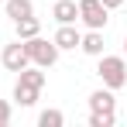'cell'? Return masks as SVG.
Masks as SVG:
<instances>
[{
  "label": "cell",
  "instance_id": "1",
  "mask_svg": "<svg viewBox=\"0 0 127 127\" xmlns=\"http://www.w3.org/2000/svg\"><path fill=\"white\" fill-rule=\"evenodd\" d=\"M96 76L103 79L106 89H124L127 86V59L124 55H100Z\"/></svg>",
  "mask_w": 127,
  "mask_h": 127
},
{
  "label": "cell",
  "instance_id": "2",
  "mask_svg": "<svg viewBox=\"0 0 127 127\" xmlns=\"http://www.w3.org/2000/svg\"><path fill=\"white\" fill-rule=\"evenodd\" d=\"M24 48H28L31 65H38V69H52V65L59 62V45H55V41H45L41 34L28 38V41H24Z\"/></svg>",
  "mask_w": 127,
  "mask_h": 127
},
{
  "label": "cell",
  "instance_id": "3",
  "mask_svg": "<svg viewBox=\"0 0 127 127\" xmlns=\"http://www.w3.org/2000/svg\"><path fill=\"white\" fill-rule=\"evenodd\" d=\"M79 21L89 31H103L110 21V10L103 7V0H79Z\"/></svg>",
  "mask_w": 127,
  "mask_h": 127
},
{
  "label": "cell",
  "instance_id": "4",
  "mask_svg": "<svg viewBox=\"0 0 127 127\" xmlns=\"http://www.w3.org/2000/svg\"><path fill=\"white\" fill-rule=\"evenodd\" d=\"M0 62H3V69H7V72H21V69H28V65H31V59H28V48H24L21 38H17V41H10V45H3Z\"/></svg>",
  "mask_w": 127,
  "mask_h": 127
},
{
  "label": "cell",
  "instance_id": "5",
  "mask_svg": "<svg viewBox=\"0 0 127 127\" xmlns=\"http://www.w3.org/2000/svg\"><path fill=\"white\" fill-rule=\"evenodd\" d=\"M89 110L93 113H113L117 110V100H113V89H96V93H89Z\"/></svg>",
  "mask_w": 127,
  "mask_h": 127
},
{
  "label": "cell",
  "instance_id": "6",
  "mask_svg": "<svg viewBox=\"0 0 127 127\" xmlns=\"http://www.w3.org/2000/svg\"><path fill=\"white\" fill-rule=\"evenodd\" d=\"M52 17H55L59 24H76L79 21V3H76V0H55Z\"/></svg>",
  "mask_w": 127,
  "mask_h": 127
},
{
  "label": "cell",
  "instance_id": "7",
  "mask_svg": "<svg viewBox=\"0 0 127 127\" xmlns=\"http://www.w3.org/2000/svg\"><path fill=\"white\" fill-rule=\"evenodd\" d=\"M79 31H76V24H59V31H55V38L52 41L59 45V52H69V48H79Z\"/></svg>",
  "mask_w": 127,
  "mask_h": 127
},
{
  "label": "cell",
  "instance_id": "8",
  "mask_svg": "<svg viewBox=\"0 0 127 127\" xmlns=\"http://www.w3.org/2000/svg\"><path fill=\"white\" fill-rule=\"evenodd\" d=\"M79 48H83L86 55L100 59V55H103V31H86L83 38H79Z\"/></svg>",
  "mask_w": 127,
  "mask_h": 127
},
{
  "label": "cell",
  "instance_id": "9",
  "mask_svg": "<svg viewBox=\"0 0 127 127\" xmlns=\"http://www.w3.org/2000/svg\"><path fill=\"white\" fill-rule=\"evenodd\" d=\"M14 28H17V38H21V41L34 38V34H41V21H38L34 14H28V17H21V21H14Z\"/></svg>",
  "mask_w": 127,
  "mask_h": 127
},
{
  "label": "cell",
  "instance_id": "10",
  "mask_svg": "<svg viewBox=\"0 0 127 127\" xmlns=\"http://www.w3.org/2000/svg\"><path fill=\"white\" fill-rule=\"evenodd\" d=\"M3 10H7L10 21H21L28 14H34V3H31V0H3Z\"/></svg>",
  "mask_w": 127,
  "mask_h": 127
},
{
  "label": "cell",
  "instance_id": "11",
  "mask_svg": "<svg viewBox=\"0 0 127 127\" xmlns=\"http://www.w3.org/2000/svg\"><path fill=\"white\" fill-rule=\"evenodd\" d=\"M38 93H41V89H34V86L14 83V100H17V106H34L38 103Z\"/></svg>",
  "mask_w": 127,
  "mask_h": 127
},
{
  "label": "cell",
  "instance_id": "12",
  "mask_svg": "<svg viewBox=\"0 0 127 127\" xmlns=\"http://www.w3.org/2000/svg\"><path fill=\"white\" fill-rule=\"evenodd\" d=\"M17 83L34 86V89H45V72L38 69V65H28V69H21V72H17Z\"/></svg>",
  "mask_w": 127,
  "mask_h": 127
},
{
  "label": "cell",
  "instance_id": "13",
  "mask_svg": "<svg viewBox=\"0 0 127 127\" xmlns=\"http://www.w3.org/2000/svg\"><path fill=\"white\" fill-rule=\"evenodd\" d=\"M62 124H65L62 110H41L38 113V127H62Z\"/></svg>",
  "mask_w": 127,
  "mask_h": 127
},
{
  "label": "cell",
  "instance_id": "14",
  "mask_svg": "<svg viewBox=\"0 0 127 127\" xmlns=\"http://www.w3.org/2000/svg\"><path fill=\"white\" fill-rule=\"evenodd\" d=\"M117 113H93L89 110V127H113Z\"/></svg>",
  "mask_w": 127,
  "mask_h": 127
},
{
  "label": "cell",
  "instance_id": "15",
  "mask_svg": "<svg viewBox=\"0 0 127 127\" xmlns=\"http://www.w3.org/2000/svg\"><path fill=\"white\" fill-rule=\"evenodd\" d=\"M7 124H10V103L0 100V127H7Z\"/></svg>",
  "mask_w": 127,
  "mask_h": 127
},
{
  "label": "cell",
  "instance_id": "16",
  "mask_svg": "<svg viewBox=\"0 0 127 127\" xmlns=\"http://www.w3.org/2000/svg\"><path fill=\"white\" fill-rule=\"evenodd\" d=\"M120 3H124V0H103V7H106V10H117Z\"/></svg>",
  "mask_w": 127,
  "mask_h": 127
},
{
  "label": "cell",
  "instance_id": "17",
  "mask_svg": "<svg viewBox=\"0 0 127 127\" xmlns=\"http://www.w3.org/2000/svg\"><path fill=\"white\" fill-rule=\"evenodd\" d=\"M124 59H127V38H124Z\"/></svg>",
  "mask_w": 127,
  "mask_h": 127
},
{
  "label": "cell",
  "instance_id": "18",
  "mask_svg": "<svg viewBox=\"0 0 127 127\" xmlns=\"http://www.w3.org/2000/svg\"><path fill=\"white\" fill-rule=\"evenodd\" d=\"M0 3H3V0H0Z\"/></svg>",
  "mask_w": 127,
  "mask_h": 127
}]
</instances>
